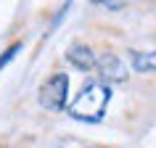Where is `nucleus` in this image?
<instances>
[{"instance_id":"obj_1","label":"nucleus","mask_w":156,"mask_h":148,"mask_svg":"<svg viewBox=\"0 0 156 148\" xmlns=\"http://www.w3.org/2000/svg\"><path fill=\"white\" fill-rule=\"evenodd\" d=\"M108 87L103 82H87L69 103V116L80 122H98L108 106Z\"/></svg>"},{"instance_id":"obj_2","label":"nucleus","mask_w":156,"mask_h":148,"mask_svg":"<svg viewBox=\"0 0 156 148\" xmlns=\"http://www.w3.org/2000/svg\"><path fill=\"white\" fill-rule=\"evenodd\" d=\"M69 98V77L61 72L50 74L40 87V106L48 111H61Z\"/></svg>"},{"instance_id":"obj_3","label":"nucleus","mask_w":156,"mask_h":148,"mask_svg":"<svg viewBox=\"0 0 156 148\" xmlns=\"http://www.w3.org/2000/svg\"><path fill=\"white\" fill-rule=\"evenodd\" d=\"M95 66H98V72L103 74L106 79H116V82H124V79H127V69H124L122 58L114 56V53H103Z\"/></svg>"},{"instance_id":"obj_4","label":"nucleus","mask_w":156,"mask_h":148,"mask_svg":"<svg viewBox=\"0 0 156 148\" xmlns=\"http://www.w3.org/2000/svg\"><path fill=\"white\" fill-rule=\"evenodd\" d=\"M66 61H69L74 69H80V72H90L93 66L98 64L93 48H87V45H72V48L66 50Z\"/></svg>"},{"instance_id":"obj_5","label":"nucleus","mask_w":156,"mask_h":148,"mask_svg":"<svg viewBox=\"0 0 156 148\" xmlns=\"http://www.w3.org/2000/svg\"><path fill=\"white\" fill-rule=\"evenodd\" d=\"M130 64L135 72H156V50H130Z\"/></svg>"},{"instance_id":"obj_6","label":"nucleus","mask_w":156,"mask_h":148,"mask_svg":"<svg viewBox=\"0 0 156 148\" xmlns=\"http://www.w3.org/2000/svg\"><path fill=\"white\" fill-rule=\"evenodd\" d=\"M19 50H21V42H13V45H11V48L5 50V53L0 56V69H3L5 64H11V61L16 58V53H19Z\"/></svg>"},{"instance_id":"obj_7","label":"nucleus","mask_w":156,"mask_h":148,"mask_svg":"<svg viewBox=\"0 0 156 148\" xmlns=\"http://www.w3.org/2000/svg\"><path fill=\"white\" fill-rule=\"evenodd\" d=\"M90 3H95V5H108V8H116L119 5V0H90Z\"/></svg>"}]
</instances>
